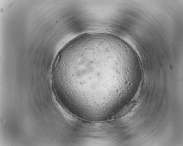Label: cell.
<instances>
[{
    "label": "cell",
    "mask_w": 183,
    "mask_h": 146,
    "mask_svg": "<svg viewBox=\"0 0 183 146\" xmlns=\"http://www.w3.org/2000/svg\"><path fill=\"white\" fill-rule=\"evenodd\" d=\"M125 69L122 57L111 39L93 34L74 39L63 48L54 62L52 75L64 102L96 108L109 103L110 92L113 91L111 81L118 80L111 76L123 79Z\"/></svg>",
    "instance_id": "cell-1"
}]
</instances>
